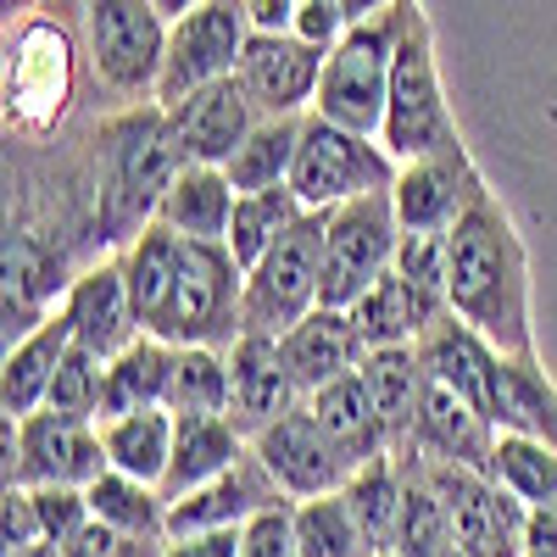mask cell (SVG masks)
Returning a JSON list of instances; mask_svg holds the SVG:
<instances>
[{
	"label": "cell",
	"instance_id": "cell-1",
	"mask_svg": "<svg viewBox=\"0 0 557 557\" xmlns=\"http://www.w3.org/2000/svg\"><path fill=\"white\" fill-rule=\"evenodd\" d=\"M446 307L496 351H535V290L519 223L485 190L446 235Z\"/></svg>",
	"mask_w": 557,
	"mask_h": 557
},
{
	"label": "cell",
	"instance_id": "cell-2",
	"mask_svg": "<svg viewBox=\"0 0 557 557\" xmlns=\"http://www.w3.org/2000/svg\"><path fill=\"white\" fill-rule=\"evenodd\" d=\"M178 173L162 107H134L101 128V190H96V228L107 240H134L168 196Z\"/></svg>",
	"mask_w": 557,
	"mask_h": 557
},
{
	"label": "cell",
	"instance_id": "cell-3",
	"mask_svg": "<svg viewBox=\"0 0 557 557\" xmlns=\"http://www.w3.org/2000/svg\"><path fill=\"white\" fill-rule=\"evenodd\" d=\"M380 146L401 162L457 151L462 134L441 89V62H435V28L418 0H401V34H396V67H391V107Z\"/></svg>",
	"mask_w": 557,
	"mask_h": 557
},
{
	"label": "cell",
	"instance_id": "cell-4",
	"mask_svg": "<svg viewBox=\"0 0 557 557\" xmlns=\"http://www.w3.org/2000/svg\"><path fill=\"white\" fill-rule=\"evenodd\" d=\"M240 307H246V268L223 240H184L173 290L151 318L157 341L168 346H235L240 341Z\"/></svg>",
	"mask_w": 557,
	"mask_h": 557
},
{
	"label": "cell",
	"instance_id": "cell-5",
	"mask_svg": "<svg viewBox=\"0 0 557 557\" xmlns=\"http://www.w3.org/2000/svg\"><path fill=\"white\" fill-rule=\"evenodd\" d=\"M396 34H401V0H396L391 12H380V17L351 23V28L330 45V57H323V78H318L312 117L380 139L385 107H391Z\"/></svg>",
	"mask_w": 557,
	"mask_h": 557
},
{
	"label": "cell",
	"instance_id": "cell-6",
	"mask_svg": "<svg viewBox=\"0 0 557 557\" xmlns=\"http://www.w3.org/2000/svg\"><path fill=\"white\" fill-rule=\"evenodd\" d=\"M323 240H330V212H301L268 246V257L246 268V307H240L246 330L240 335H285L318 307Z\"/></svg>",
	"mask_w": 557,
	"mask_h": 557
},
{
	"label": "cell",
	"instance_id": "cell-7",
	"mask_svg": "<svg viewBox=\"0 0 557 557\" xmlns=\"http://www.w3.org/2000/svg\"><path fill=\"white\" fill-rule=\"evenodd\" d=\"M396 184V157L374 134H351L341 123H323L307 112L301 151L290 168V190L301 196L307 212H335L357 196H374Z\"/></svg>",
	"mask_w": 557,
	"mask_h": 557
},
{
	"label": "cell",
	"instance_id": "cell-8",
	"mask_svg": "<svg viewBox=\"0 0 557 557\" xmlns=\"http://www.w3.org/2000/svg\"><path fill=\"white\" fill-rule=\"evenodd\" d=\"M84 45L89 67L128 101H157V78L168 57V17L157 0H84Z\"/></svg>",
	"mask_w": 557,
	"mask_h": 557
},
{
	"label": "cell",
	"instance_id": "cell-9",
	"mask_svg": "<svg viewBox=\"0 0 557 557\" xmlns=\"http://www.w3.org/2000/svg\"><path fill=\"white\" fill-rule=\"evenodd\" d=\"M401 223L391 207V190L357 196L330 212V240H323V285L318 307H357L368 290L380 285L396 262Z\"/></svg>",
	"mask_w": 557,
	"mask_h": 557
},
{
	"label": "cell",
	"instance_id": "cell-10",
	"mask_svg": "<svg viewBox=\"0 0 557 557\" xmlns=\"http://www.w3.org/2000/svg\"><path fill=\"white\" fill-rule=\"evenodd\" d=\"M246 0H201L184 17L168 23V57H162V78H157V107H178L184 96L235 78L240 57H246Z\"/></svg>",
	"mask_w": 557,
	"mask_h": 557
},
{
	"label": "cell",
	"instance_id": "cell-11",
	"mask_svg": "<svg viewBox=\"0 0 557 557\" xmlns=\"http://www.w3.org/2000/svg\"><path fill=\"white\" fill-rule=\"evenodd\" d=\"M7 485H96L107 474V446H101V424H78L51 407H39L28 418L7 412Z\"/></svg>",
	"mask_w": 557,
	"mask_h": 557
},
{
	"label": "cell",
	"instance_id": "cell-12",
	"mask_svg": "<svg viewBox=\"0 0 557 557\" xmlns=\"http://www.w3.org/2000/svg\"><path fill=\"white\" fill-rule=\"evenodd\" d=\"M73 107V39L51 17H28L7 45V123L51 134Z\"/></svg>",
	"mask_w": 557,
	"mask_h": 557
},
{
	"label": "cell",
	"instance_id": "cell-13",
	"mask_svg": "<svg viewBox=\"0 0 557 557\" xmlns=\"http://www.w3.org/2000/svg\"><path fill=\"white\" fill-rule=\"evenodd\" d=\"M430 480L446 502L451 541L462 557H524V507L491 474L457 469V462H430Z\"/></svg>",
	"mask_w": 557,
	"mask_h": 557
},
{
	"label": "cell",
	"instance_id": "cell-14",
	"mask_svg": "<svg viewBox=\"0 0 557 557\" xmlns=\"http://www.w3.org/2000/svg\"><path fill=\"white\" fill-rule=\"evenodd\" d=\"M257 462L273 474V485L290 502H312V496H335L351 480V462L341 457V446L323 435V424L312 418V407H290L285 418H273L262 435H251Z\"/></svg>",
	"mask_w": 557,
	"mask_h": 557
},
{
	"label": "cell",
	"instance_id": "cell-15",
	"mask_svg": "<svg viewBox=\"0 0 557 557\" xmlns=\"http://www.w3.org/2000/svg\"><path fill=\"white\" fill-rule=\"evenodd\" d=\"M485 190L491 184L480 178L469 146H457V151H441V157L401 162L396 184H391V207H396L401 235H451V223Z\"/></svg>",
	"mask_w": 557,
	"mask_h": 557
},
{
	"label": "cell",
	"instance_id": "cell-16",
	"mask_svg": "<svg viewBox=\"0 0 557 557\" xmlns=\"http://www.w3.org/2000/svg\"><path fill=\"white\" fill-rule=\"evenodd\" d=\"M162 117H168L178 168H228V157L262 123V112L251 107L240 78H218V84L196 89V96H184L178 107H162Z\"/></svg>",
	"mask_w": 557,
	"mask_h": 557
},
{
	"label": "cell",
	"instance_id": "cell-17",
	"mask_svg": "<svg viewBox=\"0 0 557 557\" xmlns=\"http://www.w3.org/2000/svg\"><path fill=\"white\" fill-rule=\"evenodd\" d=\"M323 57L330 51L307 45L301 34H251L235 78L262 117H307L318 101Z\"/></svg>",
	"mask_w": 557,
	"mask_h": 557
},
{
	"label": "cell",
	"instance_id": "cell-18",
	"mask_svg": "<svg viewBox=\"0 0 557 557\" xmlns=\"http://www.w3.org/2000/svg\"><path fill=\"white\" fill-rule=\"evenodd\" d=\"M62 312L73 323V341L96 357H117L123 346H134L139 335V318H134V301H128V285H123V262L117 257H101L73 273V285L62 296Z\"/></svg>",
	"mask_w": 557,
	"mask_h": 557
},
{
	"label": "cell",
	"instance_id": "cell-19",
	"mask_svg": "<svg viewBox=\"0 0 557 557\" xmlns=\"http://www.w3.org/2000/svg\"><path fill=\"white\" fill-rule=\"evenodd\" d=\"M290 502L273 485V474L257 462V451H246L228 474L196 485L168 502V535H196V530H240L246 519H257L262 507Z\"/></svg>",
	"mask_w": 557,
	"mask_h": 557
},
{
	"label": "cell",
	"instance_id": "cell-20",
	"mask_svg": "<svg viewBox=\"0 0 557 557\" xmlns=\"http://www.w3.org/2000/svg\"><path fill=\"white\" fill-rule=\"evenodd\" d=\"M401 451H418L430 462H457V469H491V451H496V424L474 407L462 401L457 391L446 385H424V401H418V418H412V435Z\"/></svg>",
	"mask_w": 557,
	"mask_h": 557
},
{
	"label": "cell",
	"instance_id": "cell-21",
	"mask_svg": "<svg viewBox=\"0 0 557 557\" xmlns=\"http://www.w3.org/2000/svg\"><path fill=\"white\" fill-rule=\"evenodd\" d=\"M228 380H235V396H228V418L240 424V435H262L273 418H285L290 407H301L307 396L296 391L285 351H278V335H240L228 346Z\"/></svg>",
	"mask_w": 557,
	"mask_h": 557
},
{
	"label": "cell",
	"instance_id": "cell-22",
	"mask_svg": "<svg viewBox=\"0 0 557 557\" xmlns=\"http://www.w3.org/2000/svg\"><path fill=\"white\" fill-rule=\"evenodd\" d=\"M418 357H424V374L446 391H457L462 401H474L485 418L496 407V385H502V357L480 330H469L457 312H446L441 323H430L424 341H418Z\"/></svg>",
	"mask_w": 557,
	"mask_h": 557
},
{
	"label": "cell",
	"instance_id": "cell-23",
	"mask_svg": "<svg viewBox=\"0 0 557 557\" xmlns=\"http://www.w3.org/2000/svg\"><path fill=\"white\" fill-rule=\"evenodd\" d=\"M278 351H285V368H290V380H296L301 396H312L330 380L351 374V368L368 357L346 307H312L296 330L278 335Z\"/></svg>",
	"mask_w": 557,
	"mask_h": 557
},
{
	"label": "cell",
	"instance_id": "cell-24",
	"mask_svg": "<svg viewBox=\"0 0 557 557\" xmlns=\"http://www.w3.org/2000/svg\"><path fill=\"white\" fill-rule=\"evenodd\" d=\"M346 312H351L357 335H362V351H385V346H418L430 323H441L451 307H446V296L412 285V278H401L391 268L380 285L368 290L357 307H346Z\"/></svg>",
	"mask_w": 557,
	"mask_h": 557
},
{
	"label": "cell",
	"instance_id": "cell-25",
	"mask_svg": "<svg viewBox=\"0 0 557 557\" xmlns=\"http://www.w3.org/2000/svg\"><path fill=\"white\" fill-rule=\"evenodd\" d=\"M173 462H168V480L162 496H184L218 474H228L235 462L251 451V441L240 435V424L228 412H173Z\"/></svg>",
	"mask_w": 557,
	"mask_h": 557
},
{
	"label": "cell",
	"instance_id": "cell-26",
	"mask_svg": "<svg viewBox=\"0 0 557 557\" xmlns=\"http://www.w3.org/2000/svg\"><path fill=\"white\" fill-rule=\"evenodd\" d=\"M307 407H312V418L323 424V435L341 446V457L351 462V474L362 469V462L396 451V441H391L385 418H380V407H374V396H368L357 368H351V374H341V380H330L323 391H312Z\"/></svg>",
	"mask_w": 557,
	"mask_h": 557
},
{
	"label": "cell",
	"instance_id": "cell-27",
	"mask_svg": "<svg viewBox=\"0 0 557 557\" xmlns=\"http://www.w3.org/2000/svg\"><path fill=\"white\" fill-rule=\"evenodd\" d=\"M67 346H73V323H67L62 307L45 318V323H34L23 341L7 346V362H0V401H7L12 418H28V412L45 407Z\"/></svg>",
	"mask_w": 557,
	"mask_h": 557
},
{
	"label": "cell",
	"instance_id": "cell-28",
	"mask_svg": "<svg viewBox=\"0 0 557 557\" xmlns=\"http://www.w3.org/2000/svg\"><path fill=\"white\" fill-rule=\"evenodd\" d=\"M235 201H240V190L228 184L223 168H178L157 207V223H168L184 240H228Z\"/></svg>",
	"mask_w": 557,
	"mask_h": 557
},
{
	"label": "cell",
	"instance_id": "cell-29",
	"mask_svg": "<svg viewBox=\"0 0 557 557\" xmlns=\"http://www.w3.org/2000/svg\"><path fill=\"white\" fill-rule=\"evenodd\" d=\"M491 424L507 435H535L557 446V385L541 368L535 351L524 357H502V385H496V407Z\"/></svg>",
	"mask_w": 557,
	"mask_h": 557
},
{
	"label": "cell",
	"instance_id": "cell-30",
	"mask_svg": "<svg viewBox=\"0 0 557 557\" xmlns=\"http://www.w3.org/2000/svg\"><path fill=\"white\" fill-rule=\"evenodd\" d=\"M173 424L178 418L168 407H146V412H117L101 418V446H107V469L162 485L168 462H173Z\"/></svg>",
	"mask_w": 557,
	"mask_h": 557
},
{
	"label": "cell",
	"instance_id": "cell-31",
	"mask_svg": "<svg viewBox=\"0 0 557 557\" xmlns=\"http://www.w3.org/2000/svg\"><path fill=\"white\" fill-rule=\"evenodd\" d=\"M357 374L368 385V396H374L380 418H385V430L396 441V451L407 446L412 435V418H418V401H424V357H418V346H385V351H368L357 362Z\"/></svg>",
	"mask_w": 557,
	"mask_h": 557
},
{
	"label": "cell",
	"instance_id": "cell-32",
	"mask_svg": "<svg viewBox=\"0 0 557 557\" xmlns=\"http://www.w3.org/2000/svg\"><path fill=\"white\" fill-rule=\"evenodd\" d=\"M178 251H184V235H173V228L157 223V218L117 251L139 330H151V318L162 312V301H168V290H173V273H178Z\"/></svg>",
	"mask_w": 557,
	"mask_h": 557
},
{
	"label": "cell",
	"instance_id": "cell-33",
	"mask_svg": "<svg viewBox=\"0 0 557 557\" xmlns=\"http://www.w3.org/2000/svg\"><path fill=\"white\" fill-rule=\"evenodd\" d=\"M168 380H173V346L157 341V335H139L134 346H123L107 362V407H101V418L168 407Z\"/></svg>",
	"mask_w": 557,
	"mask_h": 557
},
{
	"label": "cell",
	"instance_id": "cell-34",
	"mask_svg": "<svg viewBox=\"0 0 557 557\" xmlns=\"http://www.w3.org/2000/svg\"><path fill=\"white\" fill-rule=\"evenodd\" d=\"M84 496H89V513H96L101 524H112L134 541H151V546L168 541V496H162V485H146V480H128V474L107 469L96 485H84Z\"/></svg>",
	"mask_w": 557,
	"mask_h": 557
},
{
	"label": "cell",
	"instance_id": "cell-35",
	"mask_svg": "<svg viewBox=\"0 0 557 557\" xmlns=\"http://www.w3.org/2000/svg\"><path fill=\"white\" fill-rule=\"evenodd\" d=\"M301 128L307 117H262L246 146L228 157V184L246 196V190H278V184H290V168H296V151H301Z\"/></svg>",
	"mask_w": 557,
	"mask_h": 557
},
{
	"label": "cell",
	"instance_id": "cell-36",
	"mask_svg": "<svg viewBox=\"0 0 557 557\" xmlns=\"http://www.w3.org/2000/svg\"><path fill=\"white\" fill-rule=\"evenodd\" d=\"M485 474L530 513V507L557 502V446L552 441H535V435L496 430V451H491V469Z\"/></svg>",
	"mask_w": 557,
	"mask_h": 557
},
{
	"label": "cell",
	"instance_id": "cell-37",
	"mask_svg": "<svg viewBox=\"0 0 557 557\" xmlns=\"http://www.w3.org/2000/svg\"><path fill=\"white\" fill-rule=\"evenodd\" d=\"M301 212L307 207H301V196L290 190V184H278V190H246L235 201V223H228V240L223 246L235 251L240 268H257L268 257V246L285 235Z\"/></svg>",
	"mask_w": 557,
	"mask_h": 557
},
{
	"label": "cell",
	"instance_id": "cell-38",
	"mask_svg": "<svg viewBox=\"0 0 557 557\" xmlns=\"http://www.w3.org/2000/svg\"><path fill=\"white\" fill-rule=\"evenodd\" d=\"M346 502H351L368 546L391 552L396 546V519H401V457L391 451V457L362 462V469L346 480Z\"/></svg>",
	"mask_w": 557,
	"mask_h": 557
},
{
	"label": "cell",
	"instance_id": "cell-39",
	"mask_svg": "<svg viewBox=\"0 0 557 557\" xmlns=\"http://www.w3.org/2000/svg\"><path fill=\"white\" fill-rule=\"evenodd\" d=\"M228 346H173L168 412H228Z\"/></svg>",
	"mask_w": 557,
	"mask_h": 557
},
{
	"label": "cell",
	"instance_id": "cell-40",
	"mask_svg": "<svg viewBox=\"0 0 557 557\" xmlns=\"http://www.w3.org/2000/svg\"><path fill=\"white\" fill-rule=\"evenodd\" d=\"M296 546H301V557H374L346 491L296 502Z\"/></svg>",
	"mask_w": 557,
	"mask_h": 557
},
{
	"label": "cell",
	"instance_id": "cell-41",
	"mask_svg": "<svg viewBox=\"0 0 557 557\" xmlns=\"http://www.w3.org/2000/svg\"><path fill=\"white\" fill-rule=\"evenodd\" d=\"M45 407L62 412V418H78V424H101V407H107V357L84 351L78 341L67 346L57 380H51V396Z\"/></svg>",
	"mask_w": 557,
	"mask_h": 557
},
{
	"label": "cell",
	"instance_id": "cell-42",
	"mask_svg": "<svg viewBox=\"0 0 557 557\" xmlns=\"http://www.w3.org/2000/svg\"><path fill=\"white\" fill-rule=\"evenodd\" d=\"M240 557H301L296 546V502H273L240 524Z\"/></svg>",
	"mask_w": 557,
	"mask_h": 557
},
{
	"label": "cell",
	"instance_id": "cell-43",
	"mask_svg": "<svg viewBox=\"0 0 557 557\" xmlns=\"http://www.w3.org/2000/svg\"><path fill=\"white\" fill-rule=\"evenodd\" d=\"M34 491V485H28ZM34 507H39V530H45V541H57V546H67L89 519V496L78 491V485H39L34 491Z\"/></svg>",
	"mask_w": 557,
	"mask_h": 557
},
{
	"label": "cell",
	"instance_id": "cell-44",
	"mask_svg": "<svg viewBox=\"0 0 557 557\" xmlns=\"http://www.w3.org/2000/svg\"><path fill=\"white\" fill-rule=\"evenodd\" d=\"M62 552H67V557H157L162 546L134 541V535H123V530H112V524H101V519H89Z\"/></svg>",
	"mask_w": 557,
	"mask_h": 557
},
{
	"label": "cell",
	"instance_id": "cell-45",
	"mask_svg": "<svg viewBox=\"0 0 557 557\" xmlns=\"http://www.w3.org/2000/svg\"><path fill=\"white\" fill-rule=\"evenodd\" d=\"M0 530H7V552H23V546L45 541V530H39V507H34V491H28V485H7Z\"/></svg>",
	"mask_w": 557,
	"mask_h": 557
},
{
	"label": "cell",
	"instance_id": "cell-46",
	"mask_svg": "<svg viewBox=\"0 0 557 557\" xmlns=\"http://www.w3.org/2000/svg\"><path fill=\"white\" fill-rule=\"evenodd\" d=\"M351 23H346V12L335 7V0H301V12H296V34L307 39V45H323V51H330V45L346 34Z\"/></svg>",
	"mask_w": 557,
	"mask_h": 557
},
{
	"label": "cell",
	"instance_id": "cell-47",
	"mask_svg": "<svg viewBox=\"0 0 557 557\" xmlns=\"http://www.w3.org/2000/svg\"><path fill=\"white\" fill-rule=\"evenodd\" d=\"M157 557H240V530H196V535H168Z\"/></svg>",
	"mask_w": 557,
	"mask_h": 557
},
{
	"label": "cell",
	"instance_id": "cell-48",
	"mask_svg": "<svg viewBox=\"0 0 557 557\" xmlns=\"http://www.w3.org/2000/svg\"><path fill=\"white\" fill-rule=\"evenodd\" d=\"M301 0H246V23L251 34H296Z\"/></svg>",
	"mask_w": 557,
	"mask_h": 557
},
{
	"label": "cell",
	"instance_id": "cell-49",
	"mask_svg": "<svg viewBox=\"0 0 557 557\" xmlns=\"http://www.w3.org/2000/svg\"><path fill=\"white\" fill-rule=\"evenodd\" d=\"M524 557H557V502L524 513Z\"/></svg>",
	"mask_w": 557,
	"mask_h": 557
},
{
	"label": "cell",
	"instance_id": "cell-50",
	"mask_svg": "<svg viewBox=\"0 0 557 557\" xmlns=\"http://www.w3.org/2000/svg\"><path fill=\"white\" fill-rule=\"evenodd\" d=\"M335 7L346 12V23H368V17H380V12H391L396 0H335Z\"/></svg>",
	"mask_w": 557,
	"mask_h": 557
},
{
	"label": "cell",
	"instance_id": "cell-51",
	"mask_svg": "<svg viewBox=\"0 0 557 557\" xmlns=\"http://www.w3.org/2000/svg\"><path fill=\"white\" fill-rule=\"evenodd\" d=\"M7 557H67L57 541H34V546H23V552H7Z\"/></svg>",
	"mask_w": 557,
	"mask_h": 557
},
{
	"label": "cell",
	"instance_id": "cell-52",
	"mask_svg": "<svg viewBox=\"0 0 557 557\" xmlns=\"http://www.w3.org/2000/svg\"><path fill=\"white\" fill-rule=\"evenodd\" d=\"M190 7H201V0H157V12L173 23V17H184V12H190Z\"/></svg>",
	"mask_w": 557,
	"mask_h": 557
},
{
	"label": "cell",
	"instance_id": "cell-53",
	"mask_svg": "<svg viewBox=\"0 0 557 557\" xmlns=\"http://www.w3.org/2000/svg\"><path fill=\"white\" fill-rule=\"evenodd\" d=\"M374 557H396V552H374Z\"/></svg>",
	"mask_w": 557,
	"mask_h": 557
}]
</instances>
